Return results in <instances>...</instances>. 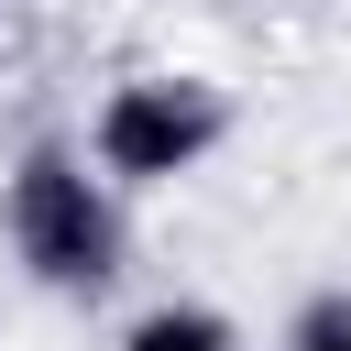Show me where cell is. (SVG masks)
Wrapping results in <instances>:
<instances>
[{"label": "cell", "instance_id": "1", "mask_svg": "<svg viewBox=\"0 0 351 351\" xmlns=\"http://www.w3.org/2000/svg\"><path fill=\"white\" fill-rule=\"evenodd\" d=\"M0 241L44 296H110L121 263H132L121 186L88 165V143H33L0 176Z\"/></svg>", "mask_w": 351, "mask_h": 351}, {"label": "cell", "instance_id": "4", "mask_svg": "<svg viewBox=\"0 0 351 351\" xmlns=\"http://www.w3.org/2000/svg\"><path fill=\"white\" fill-rule=\"evenodd\" d=\"M274 351H351V285H318L296 318H285V340Z\"/></svg>", "mask_w": 351, "mask_h": 351}, {"label": "cell", "instance_id": "3", "mask_svg": "<svg viewBox=\"0 0 351 351\" xmlns=\"http://www.w3.org/2000/svg\"><path fill=\"white\" fill-rule=\"evenodd\" d=\"M121 351H241V329H230L219 307L176 296V307H143V318L121 329Z\"/></svg>", "mask_w": 351, "mask_h": 351}, {"label": "cell", "instance_id": "2", "mask_svg": "<svg viewBox=\"0 0 351 351\" xmlns=\"http://www.w3.org/2000/svg\"><path fill=\"white\" fill-rule=\"evenodd\" d=\"M219 143H230V99H219L208 77H186V66L121 77V88L99 99V121H88V165H99L110 186H176V176H197Z\"/></svg>", "mask_w": 351, "mask_h": 351}]
</instances>
